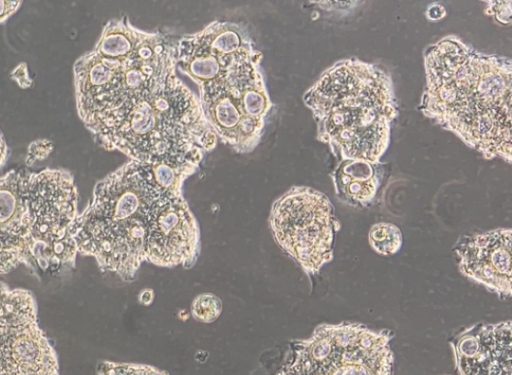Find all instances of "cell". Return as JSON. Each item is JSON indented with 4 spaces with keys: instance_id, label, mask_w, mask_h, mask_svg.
<instances>
[{
    "instance_id": "1",
    "label": "cell",
    "mask_w": 512,
    "mask_h": 375,
    "mask_svg": "<svg viewBox=\"0 0 512 375\" xmlns=\"http://www.w3.org/2000/svg\"><path fill=\"white\" fill-rule=\"evenodd\" d=\"M176 66L169 37L133 28L89 52L74 76L77 113L95 142L150 166L170 189H182L218 141Z\"/></svg>"
},
{
    "instance_id": "2",
    "label": "cell",
    "mask_w": 512,
    "mask_h": 375,
    "mask_svg": "<svg viewBox=\"0 0 512 375\" xmlns=\"http://www.w3.org/2000/svg\"><path fill=\"white\" fill-rule=\"evenodd\" d=\"M72 236L79 254L125 281L144 261L187 267L199 250L198 225L182 191L162 186L150 166L132 160L96 184Z\"/></svg>"
},
{
    "instance_id": "3",
    "label": "cell",
    "mask_w": 512,
    "mask_h": 375,
    "mask_svg": "<svg viewBox=\"0 0 512 375\" xmlns=\"http://www.w3.org/2000/svg\"><path fill=\"white\" fill-rule=\"evenodd\" d=\"M261 58L247 28L228 21L211 22L176 44L177 66L198 85L206 122L238 153L258 145L272 107Z\"/></svg>"
},
{
    "instance_id": "4",
    "label": "cell",
    "mask_w": 512,
    "mask_h": 375,
    "mask_svg": "<svg viewBox=\"0 0 512 375\" xmlns=\"http://www.w3.org/2000/svg\"><path fill=\"white\" fill-rule=\"evenodd\" d=\"M421 110L486 159L511 161L512 68L455 36L428 47Z\"/></svg>"
},
{
    "instance_id": "5",
    "label": "cell",
    "mask_w": 512,
    "mask_h": 375,
    "mask_svg": "<svg viewBox=\"0 0 512 375\" xmlns=\"http://www.w3.org/2000/svg\"><path fill=\"white\" fill-rule=\"evenodd\" d=\"M318 139L342 159L379 162L397 110L390 78L378 67L346 59L326 70L305 93Z\"/></svg>"
},
{
    "instance_id": "6",
    "label": "cell",
    "mask_w": 512,
    "mask_h": 375,
    "mask_svg": "<svg viewBox=\"0 0 512 375\" xmlns=\"http://www.w3.org/2000/svg\"><path fill=\"white\" fill-rule=\"evenodd\" d=\"M391 334L359 323L321 324L291 344L277 375H393Z\"/></svg>"
},
{
    "instance_id": "7",
    "label": "cell",
    "mask_w": 512,
    "mask_h": 375,
    "mask_svg": "<svg viewBox=\"0 0 512 375\" xmlns=\"http://www.w3.org/2000/svg\"><path fill=\"white\" fill-rule=\"evenodd\" d=\"M78 193L72 174L64 169L46 168L29 172L27 203L33 239L35 267L57 273L75 266L78 254L72 236Z\"/></svg>"
},
{
    "instance_id": "8",
    "label": "cell",
    "mask_w": 512,
    "mask_h": 375,
    "mask_svg": "<svg viewBox=\"0 0 512 375\" xmlns=\"http://www.w3.org/2000/svg\"><path fill=\"white\" fill-rule=\"evenodd\" d=\"M269 222L277 244L307 274L318 273L332 260L339 223L323 193L292 187L273 203Z\"/></svg>"
},
{
    "instance_id": "9",
    "label": "cell",
    "mask_w": 512,
    "mask_h": 375,
    "mask_svg": "<svg viewBox=\"0 0 512 375\" xmlns=\"http://www.w3.org/2000/svg\"><path fill=\"white\" fill-rule=\"evenodd\" d=\"M0 375H59L33 294L0 281Z\"/></svg>"
},
{
    "instance_id": "10",
    "label": "cell",
    "mask_w": 512,
    "mask_h": 375,
    "mask_svg": "<svg viewBox=\"0 0 512 375\" xmlns=\"http://www.w3.org/2000/svg\"><path fill=\"white\" fill-rule=\"evenodd\" d=\"M28 174L13 169L0 177V275L19 265L36 270L27 203Z\"/></svg>"
},
{
    "instance_id": "11",
    "label": "cell",
    "mask_w": 512,
    "mask_h": 375,
    "mask_svg": "<svg viewBox=\"0 0 512 375\" xmlns=\"http://www.w3.org/2000/svg\"><path fill=\"white\" fill-rule=\"evenodd\" d=\"M512 236L496 229L464 237L455 253L460 272L500 297L511 296Z\"/></svg>"
},
{
    "instance_id": "12",
    "label": "cell",
    "mask_w": 512,
    "mask_h": 375,
    "mask_svg": "<svg viewBox=\"0 0 512 375\" xmlns=\"http://www.w3.org/2000/svg\"><path fill=\"white\" fill-rule=\"evenodd\" d=\"M511 321L476 324L451 341L459 375H512Z\"/></svg>"
},
{
    "instance_id": "13",
    "label": "cell",
    "mask_w": 512,
    "mask_h": 375,
    "mask_svg": "<svg viewBox=\"0 0 512 375\" xmlns=\"http://www.w3.org/2000/svg\"><path fill=\"white\" fill-rule=\"evenodd\" d=\"M382 177L379 162L355 159H343L332 175L339 199L356 207L366 206L374 200Z\"/></svg>"
},
{
    "instance_id": "14",
    "label": "cell",
    "mask_w": 512,
    "mask_h": 375,
    "mask_svg": "<svg viewBox=\"0 0 512 375\" xmlns=\"http://www.w3.org/2000/svg\"><path fill=\"white\" fill-rule=\"evenodd\" d=\"M368 241L375 252L380 255L390 256L401 249L403 238L397 226L391 223L380 222L370 228Z\"/></svg>"
},
{
    "instance_id": "15",
    "label": "cell",
    "mask_w": 512,
    "mask_h": 375,
    "mask_svg": "<svg viewBox=\"0 0 512 375\" xmlns=\"http://www.w3.org/2000/svg\"><path fill=\"white\" fill-rule=\"evenodd\" d=\"M98 375H168L156 367L136 364L102 361L97 366Z\"/></svg>"
},
{
    "instance_id": "16",
    "label": "cell",
    "mask_w": 512,
    "mask_h": 375,
    "mask_svg": "<svg viewBox=\"0 0 512 375\" xmlns=\"http://www.w3.org/2000/svg\"><path fill=\"white\" fill-rule=\"evenodd\" d=\"M221 310V300L210 293L198 295L191 305L192 316L204 323L215 321L220 316Z\"/></svg>"
},
{
    "instance_id": "17",
    "label": "cell",
    "mask_w": 512,
    "mask_h": 375,
    "mask_svg": "<svg viewBox=\"0 0 512 375\" xmlns=\"http://www.w3.org/2000/svg\"><path fill=\"white\" fill-rule=\"evenodd\" d=\"M53 142L48 139H37L28 146L25 163L27 166L33 165L36 161L46 159L53 151Z\"/></svg>"
},
{
    "instance_id": "18",
    "label": "cell",
    "mask_w": 512,
    "mask_h": 375,
    "mask_svg": "<svg viewBox=\"0 0 512 375\" xmlns=\"http://www.w3.org/2000/svg\"><path fill=\"white\" fill-rule=\"evenodd\" d=\"M10 78L22 89H27L33 85V80L28 74V67L25 62H21L11 71Z\"/></svg>"
},
{
    "instance_id": "19",
    "label": "cell",
    "mask_w": 512,
    "mask_h": 375,
    "mask_svg": "<svg viewBox=\"0 0 512 375\" xmlns=\"http://www.w3.org/2000/svg\"><path fill=\"white\" fill-rule=\"evenodd\" d=\"M494 6L489 7L490 11L489 13L494 15L496 17V20L503 23V24H509L510 23V16H511V10H510V1H497V2H491Z\"/></svg>"
},
{
    "instance_id": "20",
    "label": "cell",
    "mask_w": 512,
    "mask_h": 375,
    "mask_svg": "<svg viewBox=\"0 0 512 375\" xmlns=\"http://www.w3.org/2000/svg\"><path fill=\"white\" fill-rule=\"evenodd\" d=\"M22 5V1L0 0V24L5 23Z\"/></svg>"
},
{
    "instance_id": "21",
    "label": "cell",
    "mask_w": 512,
    "mask_h": 375,
    "mask_svg": "<svg viewBox=\"0 0 512 375\" xmlns=\"http://www.w3.org/2000/svg\"><path fill=\"white\" fill-rule=\"evenodd\" d=\"M445 15V10L442 6L434 5L430 6L427 10V16L430 19H439L442 18Z\"/></svg>"
},
{
    "instance_id": "22",
    "label": "cell",
    "mask_w": 512,
    "mask_h": 375,
    "mask_svg": "<svg viewBox=\"0 0 512 375\" xmlns=\"http://www.w3.org/2000/svg\"><path fill=\"white\" fill-rule=\"evenodd\" d=\"M154 298V292L151 289H144L139 294V301L145 306H149Z\"/></svg>"
},
{
    "instance_id": "23",
    "label": "cell",
    "mask_w": 512,
    "mask_h": 375,
    "mask_svg": "<svg viewBox=\"0 0 512 375\" xmlns=\"http://www.w3.org/2000/svg\"><path fill=\"white\" fill-rule=\"evenodd\" d=\"M8 158V146L0 132V168L6 163Z\"/></svg>"
}]
</instances>
